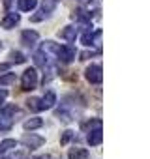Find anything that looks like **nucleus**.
<instances>
[{
	"label": "nucleus",
	"instance_id": "nucleus-1",
	"mask_svg": "<svg viewBox=\"0 0 150 159\" xmlns=\"http://www.w3.org/2000/svg\"><path fill=\"white\" fill-rule=\"evenodd\" d=\"M15 112H17V107L15 105H8V107L0 109V129H10L13 125Z\"/></svg>",
	"mask_w": 150,
	"mask_h": 159
},
{
	"label": "nucleus",
	"instance_id": "nucleus-2",
	"mask_svg": "<svg viewBox=\"0 0 150 159\" xmlns=\"http://www.w3.org/2000/svg\"><path fill=\"white\" fill-rule=\"evenodd\" d=\"M36 86H38V71L34 67H28L21 77V88L25 92H30V90H36Z\"/></svg>",
	"mask_w": 150,
	"mask_h": 159
},
{
	"label": "nucleus",
	"instance_id": "nucleus-3",
	"mask_svg": "<svg viewBox=\"0 0 150 159\" xmlns=\"http://www.w3.org/2000/svg\"><path fill=\"white\" fill-rule=\"evenodd\" d=\"M85 79L90 84H100L103 81V73H101V66L100 64H90L85 69Z\"/></svg>",
	"mask_w": 150,
	"mask_h": 159
},
{
	"label": "nucleus",
	"instance_id": "nucleus-4",
	"mask_svg": "<svg viewBox=\"0 0 150 159\" xmlns=\"http://www.w3.org/2000/svg\"><path fill=\"white\" fill-rule=\"evenodd\" d=\"M56 58L62 62V64H69L73 58H75V54H77V51H75V47H71V45H58V49H56Z\"/></svg>",
	"mask_w": 150,
	"mask_h": 159
},
{
	"label": "nucleus",
	"instance_id": "nucleus-5",
	"mask_svg": "<svg viewBox=\"0 0 150 159\" xmlns=\"http://www.w3.org/2000/svg\"><path fill=\"white\" fill-rule=\"evenodd\" d=\"M19 23H21V15L15 13V11H12V13H6V17L0 21V26H2L4 30H12V28H15Z\"/></svg>",
	"mask_w": 150,
	"mask_h": 159
},
{
	"label": "nucleus",
	"instance_id": "nucleus-6",
	"mask_svg": "<svg viewBox=\"0 0 150 159\" xmlns=\"http://www.w3.org/2000/svg\"><path fill=\"white\" fill-rule=\"evenodd\" d=\"M26 148H30V150H34V148H40V146H43V142H45V139L43 137H40V135H34V133H26L25 137H23V140H21Z\"/></svg>",
	"mask_w": 150,
	"mask_h": 159
},
{
	"label": "nucleus",
	"instance_id": "nucleus-7",
	"mask_svg": "<svg viewBox=\"0 0 150 159\" xmlns=\"http://www.w3.org/2000/svg\"><path fill=\"white\" fill-rule=\"evenodd\" d=\"M38 39H40V34L36 30H25L21 34V43L26 45V47H34L38 43Z\"/></svg>",
	"mask_w": 150,
	"mask_h": 159
},
{
	"label": "nucleus",
	"instance_id": "nucleus-8",
	"mask_svg": "<svg viewBox=\"0 0 150 159\" xmlns=\"http://www.w3.org/2000/svg\"><path fill=\"white\" fill-rule=\"evenodd\" d=\"M87 140H88V144H90V146H98V144H101V140H103L101 125H100V127H96V129H90V131H88Z\"/></svg>",
	"mask_w": 150,
	"mask_h": 159
},
{
	"label": "nucleus",
	"instance_id": "nucleus-9",
	"mask_svg": "<svg viewBox=\"0 0 150 159\" xmlns=\"http://www.w3.org/2000/svg\"><path fill=\"white\" fill-rule=\"evenodd\" d=\"M56 103V94L54 92H45V96L40 99V105H41V111H47V109H53Z\"/></svg>",
	"mask_w": 150,
	"mask_h": 159
},
{
	"label": "nucleus",
	"instance_id": "nucleus-10",
	"mask_svg": "<svg viewBox=\"0 0 150 159\" xmlns=\"http://www.w3.org/2000/svg\"><path fill=\"white\" fill-rule=\"evenodd\" d=\"M75 21H79V23H83V25H90V21H92V15L85 10V8H77L73 11V15H71Z\"/></svg>",
	"mask_w": 150,
	"mask_h": 159
},
{
	"label": "nucleus",
	"instance_id": "nucleus-11",
	"mask_svg": "<svg viewBox=\"0 0 150 159\" xmlns=\"http://www.w3.org/2000/svg\"><path fill=\"white\" fill-rule=\"evenodd\" d=\"M34 64L40 66V67H43V69L49 67V66H51V62H49V54L43 52V51H41V52H36V54H34Z\"/></svg>",
	"mask_w": 150,
	"mask_h": 159
},
{
	"label": "nucleus",
	"instance_id": "nucleus-12",
	"mask_svg": "<svg viewBox=\"0 0 150 159\" xmlns=\"http://www.w3.org/2000/svg\"><path fill=\"white\" fill-rule=\"evenodd\" d=\"M68 157L69 159H88V152L87 148H69Z\"/></svg>",
	"mask_w": 150,
	"mask_h": 159
},
{
	"label": "nucleus",
	"instance_id": "nucleus-13",
	"mask_svg": "<svg viewBox=\"0 0 150 159\" xmlns=\"http://www.w3.org/2000/svg\"><path fill=\"white\" fill-rule=\"evenodd\" d=\"M56 4H58V0H43V2H41V10H40V11H41L45 17H49V15L54 11Z\"/></svg>",
	"mask_w": 150,
	"mask_h": 159
},
{
	"label": "nucleus",
	"instance_id": "nucleus-14",
	"mask_svg": "<svg viewBox=\"0 0 150 159\" xmlns=\"http://www.w3.org/2000/svg\"><path fill=\"white\" fill-rule=\"evenodd\" d=\"M60 38L62 39H66V41H75V38H77V28L75 26H66L62 32H60Z\"/></svg>",
	"mask_w": 150,
	"mask_h": 159
},
{
	"label": "nucleus",
	"instance_id": "nucleus-15",
	"mask_svg": "<svg viewBox=\"0 0 150 159\" xmlns=\"http://www.w3.org/2000/svg\"><path fill=\"white\" fill-rule=\"evenodd\" d=\"M41 125H43V120H41V118H38V116L28 118V120L23 124V127H25L26 131H34V129H38V127H41Z\"/></svg>",
	"mask_w": 150,
	"mask_h": 159
},
{
	"label": "nucleus",
	"instance_id": "nucleus-16",
	"mask_svg": "<svg viewBox=\"0 0 150 159\" xmlns=\"http://www.w3.org/2000/svg\"><path fill=\"white\" fill-rule=\"evenodd\" d=\"M38 6V0H17V8L21 11H32Z\"/></svg>",
	"mask_w": 150,
	"mask_h": 159
},
{
	"label": "nucleus",
	"instance_id": "nucleus-17",
	"mask_svg": "<svg viewBox=\"0 0 150 159\" xmlns=\"http://www.w3.org/2000/svg\"><path fill=\"white\" fill-rule=\"evenodd\" d=\"M13 148H17V140H13V139H6L0 142V153H8Z\"/></svg>",
	"mask_w": 150,
	"mask_h": 159
},
{
	"label": "nucleus",
	"instance_id": "nucleus-18",
	"mask_svg": "<svg viewBox=\"0 0 150 159\" xmlns=\"http://www.w3.org/2000/svg\"><path fill=\"white\" fill-rule=\"evenodd\" d=\"M12 83H15V73H4V75H0V86H10Z\"/></svg>",
	"mask_w": 150,
	"mask_h": 159
},
{
	"label": "nucleus",
	"instance_id": "nucleus-19",
	"mask_svg": "<svg viewBox=\"0 0 150 159\" xmlns=\"http://www.w3.org/2000/svg\"><path fill=\"white\" fill-rule=\"evenodd\" d=\"M26 107L32 111V112H41V105H40V99L38 98H30L26 101Z\"/></svg>",
	"mask_w": 150,
	"mask_h": 159
},
{
	"label": "nucleus",
	"instance_id": "nucleus-20",
	"mask_svg": "<svg viewBox=\"0 0 150 159\" xmlns=\"http://www.w3.org/2000/svg\"><path fill=\"white\" fill-rule=\"evenodd\" d=\"M56 49H58V43H54V41H51V39H49V41H45V43L41 45V51H43V52H47V54H49V52H53V54H54V52H56Z\"/></svg>",
	"mask_w": 150,
	"mask_h": 159
},
{
	"label": "nucleus",
	"instance_id": "nucleus-21",
	"mask_svg": "<svg viewBox=\"0 0 150 159\" xmlns=\"http://www.w3.org/2000/svg\"><path fill=\"white\" fill-rule=\"evenodd\" d=\"M25 54L23 52H19V51H13V52H10V62H15V64H25Z\"/></svg>",
	"mask_w": 150,
	"mask_h": 159
},
{
	"label": "nucleus",
	"instance_id": "nucleus-22",
	"mask_svg": "<svg viewBox=\"0 0 150 159\" xmlns=\"http://www.w3.org/2000/svg\"><path fill=\"white\" fill-rule=\"evenodd\" d=\"M73 137H75V133H73V131H69V129H68V131H64V135L60 137V144H68Z\"/></svg>",
	"mask_w": 150,
	"mask_h": 159
},
{
	"label": "nucleus",
	"instance_id": "nucleus-23",
	"mask_svg": "<svg viewBox=\"0 0 150 159\" xmlns=\"http://www.w3.org/2000/svg\"><path fill=\"white\" fill-rule=\"evenodd\" d=\"M92 51H85V52H81V60H88V58H92Z\"/></svg>",
	"mask_w": 150,
	"mask_h": 159
},
{
	"label": "nucleus",
	"instance_id": "nucleus-24",
	"mask_svg": "<svg viewBox=\"0 0 150 159\" xmlns=\"http://www.w3.org/2000/svg\"><path fill=\"white\" fill-rule=\"evenodd\" d=\"M6 98H8V92H6V90H0V105L4 103V99H6Z\"/></svg>",
	"mask_w": 150,
	"mask_h": 159
},
{
	"label": "nucleus",
	"instance_id": "nucleus-25",
	"mask_svg": "<svg viewBox=\"0 0 150 159\" xmlns=\"http://www.w3.org/2000/svg\"><path fill=\"white\" fill-rule=\"evenodd\" d=\"M6 69H10V64H0V71H6Z\"/></svg>",
	"mask_w": 150,
	"mask_h": 159
},
{
	"label": "nucleus",
	"instance_id": "nucleus-26",
	"mask_svg": "<svg viewBox=\"0 0 150 159\" xmlns=\"http://www.w3.org/2000/svg\"><path fill=\"white\" fill-rule=\"evenodd\" d=\"M10 2H12V0H4V4H6V6H10Z\"/></svg>",
	"mask_w": 150,
	"mask_h": 159
},
{
	"label": "nucleus",
	"instance_id": "nucleus-27",
	"mask_svg": "<svg viewBox=\"0 0 150 159\" xmlns=\"http://www.w3.org/2000/svg\"><path fill=\"white\" fill-rule=\"evenodd\" d=\"M0 49H2V43H0Z\"/></svg>",
	"mask_w": 150,
	"mask_h": 159
},
{
	"label": "nucleus",
	"instance_id": "nucleus-28",
	"mask_svg": "<svg viewBox=\"0 0 150 159\" xmlns=\"http://www.w3.org/2000/svg\"><path fill=\"white\" fill-rule=\"evenodd\" d=\"M36 159H38V157H36Z\"/></svg>",
	"mask_w": 150,
	"mask_h": 159
}]
</instances>
